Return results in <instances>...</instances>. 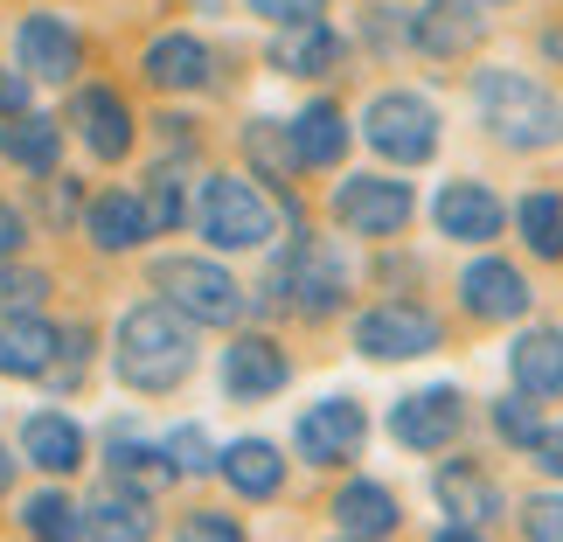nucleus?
I'll return each instance as SVG.
<instances>
[{
	"label": "nucleus",
	"mask_w": 563,
	"mask_h": 542,
	"mask_svg": "<svg viewBox=\"0 0 563 542\" xmlns=\"http://www.w3.org/2000/svg\"><path fill=\"white\" fill-rule=\"evenodd\" d=\"M195 320L175 313L167 299L154 307H133L119 320V383L140 389V397H167L195 376Z\"/></svg>",
	"instance_id": "nucleus-1"
},
{
	"label": "nucleus",
	"mask_w": 563,
	"mask_h": 542,
	"mask_svg": "<svg viewBox=\"0 0 563 542\" xmlns=\"http://www.w3.org/2000/svg\"><path fill=\"white\" fill-rule=\"evenodd\" d=\"M473 112L501 146L515 154H536V146H556L563 140V98L543 91L536 77L522 70H481L473 77Z\"/></svg>",
	"instance_id": "nucleus-2"
},
{
	"label": "nucleus",
	"mask_w": 563,
	"mask_h": 542,
	"mask_svg": "<svg viewBox=\"0 0 563 542\" xmlns=\"http://www.w3.org/2000/svg\"><path fill=\"white\" fill-rule=\"evenodd\" d=\"M341 299H349V265H341V251L328 236H307V230L292 236V251L257 286V307L265 313H299V320H328Z\"/></svg>",
	"instance_id": "nucleus-3"
},
{
	"label": "nucleus",
	"mask_w": 563,
	"mask_h": 542,
	"mask_svg": "<svg viewBox=\"0 0 563 542\" xmlns=\"http://www.w3.org/2000/svg\"><path fill=\"white\" fill-rule=\"evenodd\" d=\"M195 223H202V236L216 251H265L278 236V209L244 175H209L202 195H195Z\"/></svg>",
	"instance_id": "nucleus-4"
},
{
	"label": "nucleus",
	"mask_w": 563,
	"mask_h": 542,
	"mask_svg": "<svg viewBox=\"0 0 563 542\" xmlns=\"http://www.w3.org/2000/svg\"><path fill=\"white\" fill-rule=\"evenodd\" d=\"M154 286L175 313L195 320V328H230V320L244 313V286H236L223 265H209V257H161Z\"/></svg>",
	"instance_id": "nucleus-5"
},
{
	"label": "nucleus",
	"mask_w": 563,
	"mask_h": 542,
	"mask_svg": "<svg viewBox=\"0 0 563 542\" xmlns=\"http://www.w3.org/2000/svg\"><path fill=\"white\" fill-rule=\"evenodd\" d=\"M362 140L397 167H424L439 154V112H431L418 91H383V98H369V112H362Z\"/></svg>",
	"instance_id": "nucleus-6"
},
{
	"label": "nucleus",
	"mask_w": 563,
	"mask_h": 542,
	"mask_svg": "<svg viewBox=\"0 0 563 542\" xmlns=\"http://www.w3.org/2000/svg\"><path fill=\"white\" fill-rule=\"evenodd\" d=\"M439 341H445L439 313L410 307V299H389V307H369L355 320V349L369 362H410V355H431Z\"/></svg>",
	"instance_id": "nucleus-7"
},
{
	"label": "nucleus",
	"mask_w": 563,
	"mask_h": 542,
	"mask_svg": "<svg viewBox=\"0 0 563 542\" xmlns=\"http://www.w3.org/2000/svg\"><path fill=\"white\" fill-rule=\"evenodd\" d=\"M410 215H418V195L389 175H349L334 188V223L355 236H397Z\"/></svg>",
	"instance_id": "nucleus-8"
},
{
	"label": "nucleus",
	"mask_w": 563,
	"mask_h": 542,
	"mask_svg": "<svg viewBox=\"0 0 563 542\" xmlns=\"http://www.w3.org/2000/svg\"><path fill=\"white\" fill-rule=\"evenodd\" d=\"M460 431H466V397H460L452 383L410 389V397L389 410V439H397L404 452H445Z\"/></svg>",
	"instance_id": "nucleus-9"
},
{
	"label": "nucleus",
	"mask_w": 563,
	"mask_h": 542,
	"mask_svg": "<svg viewBox=\"0 0 563 542\" xmlns=\"http://www.w3.org/2000/svg\"><path fill=\"white\" fill-rule=\"evenodd\" d=\"M487 42V0H424L410 14V49L439 56V63H460Z\"/></svg>",
	"instance_id": "nucleus-10"
},
{
	"label": "nucleus",
	"mask_w": 563,
	"mask_h": 542,
	"mask_svg": "<svg viewBox=\"0 0 563 542\" xmlns=\"http://www.w3.org/2000/svg\"><path fill=\"white\" fill-rule=\"evenodd\" d=\"M14 63H21V77H35V84H70L77 63H84V42L63 14H21Z\"/></svg>",
	"instance_id": "nucleus-11"
},
{
	"label": "nucleus",
	"mask_w": 563,
	"mask_h": 542,
	"mask_svg": "<svg viewBox=\"0 0 563 542\" xmlns=\"http://www.w3.org/2000/svg\"><path fill=\"white\" fill-rule=\"evenodd\" d=\"M362 439H369V418H362L355 397H328L299 418V460H313V466H349Z\"/></svg>",
	"instance_id": "nucleus-12"
},
{
	"label": "nucleus",
	"mask_w": 563,
	"mask_h": 542,
	"mask_svg": "<svg viewBox=\"0 0 563 542\" xmlns=\"http://www.w3.org/2000/svg\"><path fill=\"white\" fill-rule=\"evenodd\" d=\"M286 376H292V362H286V349H278L272 334H236L230 349H223V389H230V397H244V403L278 397Z\"/></svg>",
	"instance_id": "nucleus-13"
},
{
	"label": "nucleus",
	"mask_w": 563,
	"mask_h": 542,
	"mask_svg": "<svg viewBox=\"0 0 563 542\" xmlns=\"http://www.w3.org/2000/svg\"><path fill=\"white\" fill-rule=\"evenodd\" d=\"M341 63H349V42L328 29V14L286 21V29L272 35V70H286V77H328Z\"/></svg>",
	"instance_id": "nucleus-14"
},
{
	"label": "nucleus",
	"mask_w": 563,
	"mask_h": 542,
	"mask_svg": "<svg viewBox=\"0 0 563 542\" xmlns=\"http://www.w3.org/2000/svg\"><path fill=\"white\" fill-rule=\"evenodd\" d=\"M56 355H63V328H49L42 313H0V376L42 383Z\"/></svg>",
	"instance_id": "nucleus-15"
},
{
	"label": "nucleus",
	"mask_w": 563,
	"mask_h": 542,
	"mask_svg": "<svg viewBox=\"0 0 563 542\" xmlns=\"http://www.w3.org/2000/svg\"><path fill=\"white\" fill-rule=\"evenodd\" d=\"M431 215H439V230L452 244H494L501 236V202H494L487 181H445Z\"/></svg>",
	"instance_id": "nucleus-16"
},
{
	"label": "nucleus",
	"mask_w": 563,
	"mask_h": 542,
	"mask_svg": "<svg viewBox=\"0 0 563 542\" xmlns=\"http://www.w3.org/2000/svg\"><path fill=\"white\" fill-rule=\"evenodd\" d=\"M460 299L473 320H522L529 313V278L508 265V257H481L460 278Z\"/></svg>",
	"instance_id": "nucleus-17"
},
{
	"label": "nucleus",
	"mask_w": 563,
	"mask_h": 542,
	"mask_svg": "<svg viewBox=\"0 0 563 542\" xmlns=\"http://www.w3.org/2000/svg\"><path fill=\"white\" fill-rule=\"evenodd\" d=\"M431 494H439V508L452 515V522H466V529H481L501 515V487L487 480V466H473V460H445L439 473H431Z\"/></svg>",
	"instance_id": "nucleus-18"
},
{
	"label": "nucleus",
	"mask_w": 563,
	"mask_h": 542,
	"mask_svg": "<svg viewBox=\"0 0 563 542\" xmlns=\"http://www.w3.org/2000/svg\"><path fill=\"white\" fill-rule=\"evenodd\" d=\"M77 133H84V146H91L98 161L133 154V112H125V98L104 91V84H84L77 91Z\"/></svg>",
	"instance_id": "nucleus-19"
},
{
	"label": "nucleus",
	"mask_w": 563,
	"mask_h": 542,
	"mask_svg": "<svg viewBox=\"0 0 563 542\" xmlns=\"http://www.w3.org/2000/svg\"><path fill=\"white\" fill-rule=\"evenodd\" d=\"M140 70H146L154 91H202L209 70H216V56H209V42H195L188 29H175V35H161L154 49H146Z\"/></svg>",
	"instance_id": "nucleus-20"
},
{
	"label": "nucleus",
	"mask_w": 563,
	"mask_h": 542,
	"mask_svg": "<svg viewBox=\"0 0 563 542\" xmlns=\"http://www.w3.org/2000/svg\"><path fill=\"white\" fill-rule=\"evenodd\" d=\"M508 376L522 397H563V328H529L508 349Z\"/></svg>",
	"instance_id": "nucleus-21"
},
{
	"label": "nucleus",
	"mask_w": 563,
	"mask_h": 542,
	"mask_svg": "<svg viewBox=\"0 0 563 542\" xmlns=\"http://www.w3.org/2000/svg\"><path fill=\"white\" fill-rule=\"evenodd\" d=\"M154 535V515H146V494L133 487H104L91 494V508H84V542H146Z\"/></svg>",
	"instance_id": "nucleus-22"
},
{
	"label": "nucleus",
	"mask_w": 563,
	"mask_h": 542,
	"mask_svg": "<svg viewBox=\"0 0 563 542\" xmlns=\"http://www.w3.org/2000/svg\"><path fill=\"white\" fill-rule=\"evenodd\" d=\"M216 466H223V480L244 494V501H272L278 487H286V460H278L272 439H236L216 452Z\"/></svg>",
	"instance_id": "nucleus-23"
},
{
	"label": "nucleus",
	"mask_w": 563,
	"mask_h": 542,
	"mask_svg": "<svg viewBox=\"0 0 563 542\" xmlns=\"http://www.w3.org/2000/svg\"><path fill=\"white\" fill-rule=\"evenodd\" d=\"M21 460L42 466V473H77V460H84V431L63 418V410H35V418L21 424Z\"/></svg>",
	"instance_id": "nucleus-24"
},
{
	"label": "nucleus",
	"mask_w": 563,
	"mask_h": 542,
	"mask_svg": "<svg viewBox=\"0 0 563 542\" xmlns=\"http://www.w3.org/2000/svg\"><path fill=\"white\" fill-rule=\"evenodd\" d=\"M0 161H14L21 175H56L63 133L49 119H35V112H14V119H0Z\"/></svg>",
	"instance_id": "nucleus-25"
},
{
	"label": "nucleus",
	"mask_w": 563,
	"mask_h": 542,
	"mask_svg": "<svg viewBox=\"0 0 563 542\" xmlns=\"http://www.w3.org/2000/svg\"><path fill=\"white\" fill-rule=\"evenodd\" d=\"M292 154H299V167H334L341 154H349V119H341V104H307V112H299L292 125Z\"/></svg>",
	"instance_id": "nucleus-26"
},
{
	"label": "nucleus",
	"mask_w": 563,
	"mask_h": 542,
	"mask_svg": "<svg viewBox=\"0 0 563 542\" xmlns=\"http://www.w3.org/2000/svg\"><path fill=\"white\" fill-rule=\"evenodd\" d=\"M146 230H154V223H146V202H140V195H125V188L119 195H98V202L84 209V236H91L98 251H133Z\"/></svg>",
	"instance_id": "nucleus-27"
},
{
	"label": "nucleus",
	"mask_w": 563,
	"mask_h": 542,
	"mask_svg": "<svg viewBox=\"0 0 563 542\" xmlns=\"http://www.w3.org/2000/svg\"><path fill=\"white\" fill-rule=\"evenodd\" d=\"M334 522L349 529V535H369V542H383L389 529H397V494L389 487H376V480H349L334 494Z\"/></svg>",
	"instance_id": "nucleus-28"
},
{
	"label": "nucleus",
	"mask_w": 563,
	"mask_h": 542,
	"mask_svg": "<svg viewBox=\"0 0 563 542\" xmlns=\"http://www.w3.org/2000/svg\"><path fill=\"white\" fill-rule=\"evenodd\" d=\"M175 473H181V466L167 460V445H161V452H154V445H125V439L112 445V480L133 487V494H146V501H154L161 487H175Z\"/></svg>",
	"instance_id": "nucleus-29"
},
{
	"label": "nucleus",
	"mask_w": 563,
	"mask_h": 542,
	"mask_svg": "<svg viewBox=\"0 0 563 542\" xmlns=\"http://www.w3.org/2000/svg\"><path fill=\"white\" fill-rule=\"evenodd\" d=\"M21 529H29L35 542H84V508L70 501V494H29V508H21Z\"/></svg>",
	"instance_id": "nucleus-30"
},
{
	"label": "nucleus",
	"mask_w": 563,
	"mask_h": 542,
	"mask_svg": "<svg viewBox=\"0 0 563 542\" xmlns=\"http://www.w3.org/2000/svg\"><path fill=\"white\" fill-rule=\"evenodd\" d=\"M515 223H522L536 257H563V195H522Z\"/></svg>",
	"instance_id": "nucleus-31"
},
{
	"label": "nucleus",
	"mask_w": 563,
	"mask_h": 542,
	"mask_svg": "<svg viewBox=\"0 0 563 542\" xmlns=\"http://www.w3.org/2000/svg\"><path fill=\"white\" fill-rule=\"evenodd\" d=\"M140 202H146V223H154V230H181V223H188L181 167H175V161H161L154 175H146V195H140Z\"/></svg>",
	"instance_id": "nucleus-32"
},
{
	"label": "nucleus",
	"mask_w": 563,
	"mask_h": 542,
	"mask_svg": "<svg viewBox=\"0 0 563 542\" xmlns=\"http://www.w3.org/2000/svg\"><path fill=\"white\" fill-rule=\"evenodd\" d=\"M244 140H251V161L265 167V181H278V188H286V181L299 175V154H292V133H286V125L257 119V125H251Z\"/></svg>",
	"instance_id": "nucleus-33"
},
{
	"label": "nucleus",
	"mask_w": 563,
	"mask_h": 542,
	"mask_svg": "<svg viewBox=\"0 0 563 542\" xmlns=\"http://www.w3.org/2000/svg\"><path fill=\"white\" fill-rule=\"evenodd\" d=\"M49 299V272L35 265H0V313H35Z\"/></svg>",
	"instance_id": "nucleus-34"
},
{
	"label": "nucleus",
	"mask_w": 563,
	"mask_h": 542,
	"mask_svg": "<svg viewBox=\"0 0 563 542\" xmlns=\"http://www.w3.org/2000/svg\"><path fill=\"white\" fill-rule=\"evenodd\" d=\"M494 431H501V439L508 445H522V452H536V445H543V418H536V403H522V397H501V403H494Z\"/></svg>",
	"instance_id": "nucleus-35"
},
{
	"label": "nucleus",
	"mask_w": 563,
	"mask_h": 542,
	"mask_svg": "<svg viewBox=\"0 0 563 542\" xmlns=\"http://www.w3.org/2000/svg\"><path fill=\"white\" fill-rule=\"evenodd\" d=\"M84 362H91V328L77 320V328H63V355H56V368H49L42 383H49V389H70V383L84 376Z\"/></svg>",
	"instance_id": "nucleus-36"
},
{
	"label": "nucleus",
	"mask_w": 563,
	"mask_h": 542,
	"mask_svg": "<svg viewBox=\"0 0 563 542\" xmlns=\"http://www.w3.org/2000/svg\"><path fill=\"white\" fill-rule=\"evenodd\" d=\"M167 460H175L181 473H209V466H216V445H209V431H202V424H181L175 439H167Z\"/></svg>",
	"instance_id": "nucleus-37"
},
{
	"label": "nucleus",
	"mask_w": 563,
	"mask_h": 542,
	"mask_svg": "<svg viewBox=\"0 0 563 542\" xmlns=\"http://www.w3.org/2000/svg\"><path fill=\"white\" fill-rule=\"evenodd\" d=\"M522 535L529 542H563V494H536L522 508Z\"/></svg>",
	"instance_id": "nucleus-38"
},
{
	"label": "nucleus",
	"mask_w": 563,
	"mask_h": 542,
	"mask_svg": "<svg viewBox=\"0 0 563 542\" xmlns=\"http://www.w3.org/2000/svg\"><path fill=\"white\" fill-rule=\"evenodd\" d=\"M181 542H244V529H236L230 515H216V508H195L181 522Z\"/></svg>",
	"instance_id": "nucleus-39"
},
{
	"label": "nucleus",
	"mask_w": 563,
	"mask_h": 542,
	"mask_svg": "<svg viewBox=\"0 0 563 542\" xmlns=\"http://www.w3.org/2000/svg\"><path fill=\"white\" fill-rule=\"evenodd\" d=\"M362 35H369L376 49H397V42H410V14H397V8H369Z\"/></svg>",
	"instance_id": "nucleus-40"
},
{
	"label": "nucleus",
	"mask_w": 563,
	"mask_h": 542,
	"mask_svg": "<svg viewBox=\"0 0 563 542\" xmlns=\"http://www.w3.org/2000/svg\"><path fill=\"white\" fill-rule=\"evenodd\" d=\"M244 8L286 29V21H313V14H328V0H244Z\"/></svg>",
	"instance_id": "nucleus-41"
},
{
	"label": "nucleus",
	"mask_w": 563,
	"mask_h": 542,
	"mask_svg": "<svg viewBox=\"0 0 563 542\" xmlns=\"http://www.w3.org/2000/svg\"><path fill=\"white\" fill-rule=\"evenodd\" d=\"M14 112H29V77L0 70V119H14Z\"/></svg>",
	"instance_id": "nucleus-42"
},
{
	"label": "nucleus",
	"mask_w": 563,
	"mask_h": 542,
	"mask_svg": "<svg viewBox=\"0 0 563 542\" xmlns=\"http://www.w3.org/2000/svg\"><path fill=\"white\" fill-rule=\"evenodd\" d=\"M529 460L543 466V473H556V480H563V431H543V445H536Z\"/></svg>",
	"instance_id": "nucleus-43"
},
{
	"label": "nucleus",
	"mask_w": 563,
	"mask_h": 542,
	"mask_svg": "<svg viewBox=\"0 0 563 542\" xmlns=\"http://www.w3.org/2000/svg\"><path fill=\"white\" fill-rule=\"evenodd\" d=\"M14 244H21V215L0 202V257H14Z\"/></svg>",
	"instance_id": "nucleus-44"
},
{
	"label": "nucleus",
	"mask_w": 563,
	"mask_h": 542,
	"mask_svg": "<svg viewBox=\"0 0 563 542\" xmlns=\"http://www.w3.org/2000/svg\"><path fill=\"white\" fill-rule=\"evenodd\" d=\"M431 542H487V535H473L466 522H452V529H439V535H431Z\"/></svg>",
	"instance_id": "nucleus-45"
},
{
	"label": "nucleus",
	"mask_w": 563,
	"mask_h": 542,
	"mask_svg": "<svg viewBox=\"0 0 563 542\" xmlns=\"http://www.w3.org/2000/svg\"><path fill=\"white\" fill-rule=\"evenodd\" d=\"M14 487V460H8V445H0V494Z\"/></svg>",
	"instance_id": "nucleus-46"
},
{
	"label": "nucleus",
	"mask_w": 563,
	"mask_h": 542,
	"mask_svg": "<svg viewBox=\"0 0 563 542\" xmlns=\"http://www.w3.org/2000/svg\"><path fill=\"white\" fill-rule=\"evenodd\" d=\"M349 542H369V535H349Z\"/></svg>",
	"instance_id": "nucleus-47"
}]
</instances>
